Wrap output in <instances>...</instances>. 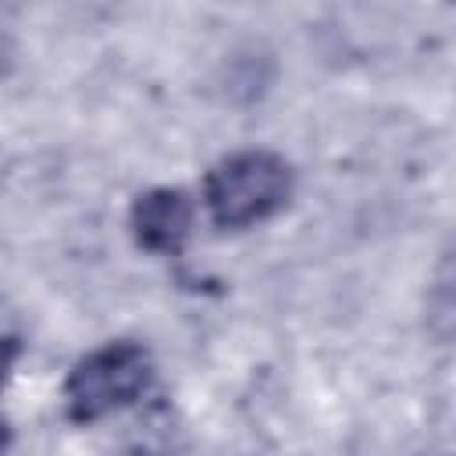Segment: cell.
<instances>
[{
	"mask_svg": "<svg viewBox=\"0 0 456 456\" xmlns=\"http://www.w3.org/2000/svg\"><path fill=\"white\" fill-rule=\"evenodd\" d=\"M292 196V167L271 150L221 157L203 182V203L217 228H249L274 217Z\"/></svg>",
	"mask_w": 456,
	"mask_h": 456,
	"instance_id": "6da1fadb",
	"label": "cell"
},
{
	"mask_svg": "<svg viewBox=\"0 0 456 456\" xmlns=\"http://www.w3.org/2000/svg\"><path fill=\"white\" fill-rule=\"evenodd\" d=\"M18 356H21V342H18L14 335H0V388H4V381L11 378Z\"/></svg>",
	"mask_w": 456,
	"mask_h": 456,
	"instance_id": "277c9868",
	"label": "cell"
},
{
	"mask_svg": "<svg viewBox=\"0 0 456 456\" xmlns=\"http://www.w3.org/2000/svg\"><path fill=\"white\" fill-rule=\"evenodd\" d=\"M132 235L146 253L175 256L192 235V200L182 189H150L132 203Z\"/></svg>",
	"mask_w": 456,
	"mask_h": 456,
	"instance_id": "3957f363",
	"label": "cell"
},
{
	"mask_svg": "<svg viewBox=\"0 0 456 456\" xmlns=\"http://www.w3.org/2000/svg\"><path fill=\"white\" fill-rule=\"evenodd\" d=\"M4 449H7V424H4V417H0V456H4Z\"/></svg>",
	"mask_w": 456,
	"mask_h": 456,
	"instance_id": "5b68a950",
	"label": "cell"
},
{
	"mask_svg": "<svg viewBox=\"0 0 456 456\" xmlns=\"http://www.w3.org/2000/svg\"><path fill=\"white\" fill-rule=\"evenodd\" d=\"M153 378V360L139 342H107L82 356L64 381V406L75 424L103 420L132 406Z\"/></svg>",
	"mask_w": 456,
	"mask_h": 456,
	"instance_id": "7a4b0ae2",
	"label": "cell"
}]
</instances>
